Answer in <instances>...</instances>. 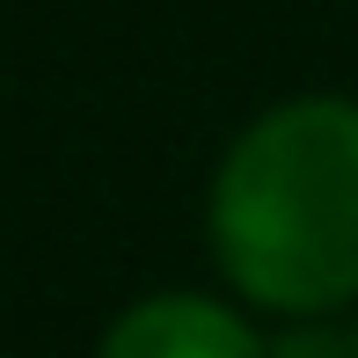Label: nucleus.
Returning <instances> with one entry per match:
<instances>
[{
    "label": "nucleus",
    "instance_id": "f03ea898",
    "mask_svg": "<svg viewBox=\"0 0 358 358\" xmlns=\"http://www.w3.org/2000/svg\"><path fill=\"white\" fill-rule=\"evenodd\" d=\"M95 358H264V336L205 292H154L110 322Z\"/></svg>",
    "mask_w": 358,
    "mask_h": 358
},
{
    "label": "nucleus",
    "instance_id": "f257e3e1",
    "mask_svg": "<svg viewBox=\"0 0 358 358\" xmlns=\"http://www.w3.org/2000/svg\"><path fill=\"white\" fill-rule=\"evenodd\" d=\"M213 256L278 315L358 300V103L300 95L234 139L213 183Z\"/></svg>",
    "mask_w": 358,
    "mask_h": 358
},
{
    "label": "nucleus",
    "instance_id": "7ed1b4c3",
    "mask_svg": "<svg viewBox=\"0 0 358 358\" xmlns=\"http://www.w3.org/2000/svg\"><path fill=\"white\" fill-rule=\"evenodd\" d=\"M264 358H358V344L344 329H329V322H292L285 336H271Z\"/></svg>",
    "mask_w": 358,
    "mask_h": 358
},
{
    "label": "nucleus",
    "instance_id": "20e7f679",
    "mask_svg": "<svg viewBox=\"0 0 358 358\" xmlns=\"http://www.w3.org/2000/svg\"><path fill=\"white\" fill-rule=\"evenodd\" d=\"M351 344H358V322H351Z\"/></svg>",
    "mask_w": 358,
    "mask_h": 358
}]
</instances>
